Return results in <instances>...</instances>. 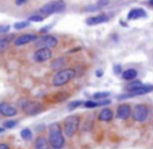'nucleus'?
I'll use <instances>...</instances> for the list:
<instances>
[{
  "label": "nucleus",
  "mask_w": 153,
  "mask_h": 149,
  "mask_svg": "<svg viewBox=\"0 0 153 149\" xmlns=\"http://www.w3.org/2000/svg\"><path fill=\"white\" fill-rule=\"evenodd\" d=\"M49 144L54 149H62L65 145V138L62 136V128L59 123H52L49 125Z\"/></svg>",
  "instance_id": "obj_1"
},
{
  "label": "nucleus",
  "mask_w": 153,
  "mask_h": 149,
  "mask_svg": "<svg viewBox=\"0 0 153 149\" xmlns=\"http://www.w3.org/2000/svg\"><path fill=\"white\" fill-rule=\"evenodd\" d=\"M75 70L69 68V69H64L61 70L59 72H57L53 77L52 83L54 87H62L65 86L66 83H68L71 79H73L75 77Z\"/></svg>",
  "instance_id": "obj_2"
},
{
  "label": "nucleus",
  "mask_w": 153,
  "mask_h": 149,
  "mask_svg": "<svg viewBox=\"0 0 153 149\" xmlns=\"http://www.w3.org/2000/svg\"><path fill=\"white\" fill-rule=\"evenodd\" d=\"M66 8V3L62 0H56V1H51L44 4L40 8V13L43 16H50L55 13H61Z\"/></svg>",
  "instance_id": "obj_3"
},
{
  "label": "nucleus",
  "mask_w": 153,
  "mask_h": 149,
  "mask_svg": "<svg viewBox=\"0 0 153 149\" xmlns=\"http://www.w3.org/2000/svg\"><path fill=\"white\" fill-rule=\"evenodd\" d=\"M79 123H80V117L78 115H71L67 117L64 121L65 135L68 136L69 138L73 137L78 129Z\"/></svg>",
  "instance_id": "obj_4"
},
{
  "label": "nucleus",
  "mask_w": 153,
  "mask_h": 149,
  "mask_svg": "<svg viewBox=\"0 0 153 149\" xmlns=\"http://www.w3.org/2000/svg\"><path fill=\"white\" fill-rule=\"evenodd\" d=\"M20 105H21V109H22L27 115H30V116L38 115V114L42 113V112L44 111V107H43L40 102L27 100V99H24V100L20 103Z\"/></svg>",
  "instance_id": "obj_5"
},
{
  "label": "nucleus",
  "mask_w": 153,
  "mask_h": 149,
  "mask_svg": "<svg viewBox=\"0 0 153 149\" xmlns=\"http://www.w3.org/2000/svg\"><path fill=\"white\" fill-rule=\"evenodd\" d=\"M59 43L57 39L53 36H44L42 38H40L36 43V47L38 48H53L55 47Z\"/></svg>",
  "instance_id": "obj_6"
},
{
  "label": "nucleus",
  "mask_w": 153,
  "mask_h": 149,
  "mask_svg": "<svg viewBox=\"0 0 153 149\" xmlns=\"http://www.w3.org/2000/svg\"><path fill=\"white\" fill-rule=\"evenodd\" d=\"M148 114H149V110L147 105L137 104L133 110V119L137 122H144L148 118Z\"/></svg>",
  "instance_id": "obj_7"
},
{
  "label": "nucleus",
  "mask_w": 153,
  "mask_h": 149,
  "mask_svg": "<svg viewBox=\"0 0 153 149\" xmlns=\"http://www.w3.org/2000/svg\"><path fill=\"white\" fill-rule=\"evenodd\" d=\"M52 57V51L50 48H39L33 53V60L36 63H44Z\"/></svg>",
  "instance_id": "obj_8"
},
{
  "label": "nucleus",
  "mask_w": 153,
  "mask_h": 149,
  "mask_svg": "<svg viewBox=\"0 0 153 149\" xmlns=\"http://www.w3.org/2000/svg\"><path fill=\"white\" fill-rule=\"evenodd\" d=\"M152 91H153V86H151V85H143L141 88H139V89L130 92V94H126V95L119 96V97H118V99L122 100V99L131 98V97L140 96V95H145V94H147V93H149V92H152Z\"/></svg>",
  "instance_id": "obj_9"
},
{
  "label": "nucleus",
  "mask_w": 153,
  "mask_h": 149,
  "mask_svg": "<svg viewBox=\"0 0 153 149\" xmlns=\"http://www.w3.org/2000/svg\"><path fill=\"white\" fill-rule=\"evenodd\" d=\"M38 37L36 34H22V36L18 37V38L15 40L14 44L16 46H23V45H26L28 43L34 42L36 41Z\"/></svg>",
  "instance_id": "obj_10"
},
{
  "label": "nucleus",
  "mask_w": 153,
  "mask_h": 149,
  "mask_svg": "<svg viewBox=\"0 0 153 149\" xmlns=\"http://www.w3.org/2000/svg\"><path fill=\"white\" fill-rule=\"evenodd\" d=\"M0 114L4 117H14L17 115V110L7 102L0 103Z\"/></svg>",
  "instance_id": "obj_11"
},
{
  "label": "nucleus",
  "mask_w": 153,
  "mask_h": 149,
  "mask_svg": "<svg viewBox=\"0 0 153 149\" xmlns=\"http://www.w3.org/2000/svg\"><path fill=\"white\" fill-rule=\"evenodd\" d=\"M131 115V107L128 104H121L117 109V118L121 120H127Z\"/></svg>",
  "instance_id": "obj_12"
},
{
  "label": "nucleus",
  "mask_w": 153,
  "mask_h": 149,
  "mask_svg": "<svg viewBox=\"0 0 153 149\" xmlns=\"http://www.w3.org/2000/svg\"><path fill=\"white\" fill-rule=\"evenodd\" d=\"M108 21V17L105 15H99V16L91 17V18L87 19V24L88 25H96V24H101Z\"/></svg>",
  "instance_id": "obj_13"
},
{
  "label": "nucleus",
  "mask_w": 153,
  "mask_h": 149,
  "mask_svg": "<svg viewBox=\"0 0 153 149\" xmlns=\"http://www.w3.org/2000/svg\"><path fill=\"white\" fill-rule=\"evenodd\" d=\"M146 16H147V14L143 8H133L129 12L127 18H128V20H135V19L143 18V17Z\"/></svg>",
  "instance_id": "obj_14"
},
{
  "label": "nucleus",
  "mask_w": 153,
  "mask_h": 149,
  "mask_svg": "<svg viewBox=\"0 0 153 149\" xmlns=\"http://www.w3.org/2000/svg\"><path fill=\"white\" fill-rule=\"evenodd\" d=\"M111 101L108 100V99H101L99 101H93V100H89L85 102V107L87 109H94V107H102V105H107L109 104Z\"/></svg>",
  "instance_id": "obj_15"
},
{
  "label": "nucleus",
  "mask_w": 153,
  "mask_h": 149,
  "mask_svg": "<svg viewBox=\"0 0 153 149\" xmlns=\"http://www.w3.org/2000/svg\"><path fill=\"white\" fill-rule=\"evenodd\" d=\"M113 117H114L113 111L109 109H104L100 112L98 119L102 121V122H109V121H111V119H113Z\"/></svg>",
  "instance_id": "obj_16"
},
{
  "label": "nucleus",
  "mask_w": 153,
  "mask_h": 149,
  "mask_svg": "<svg viewBox=\"0 0 153 149\" xmlns=\"http://www.w3.org/2000/svg\"><path fill=\"white\" fill-rule=\"evenodd\" d=\"M137 76V72L134 69H128V70L124 71L122 74V77L124 80H132Z\"/></svg>",
  "instance_id": "obj_17"
},
{
  "label": "nucleus",
  "mask_w": 153,
  "mask_h": 149,
  "mask_svg": "<svg viewBox=\"0 0 153 149\" xmlns=\"http://www.w3.org/2000/svg\"><path fill=\"white\" fill-rule=\"evenodd\" d=\"M67 60L65 57H59V59L54 60L51 64V68L54 69V70H59V69H62V67L66 65Z\"/></svg>",
  "instance_id": "obj_18"
},
{
  "label": "nucleus",
  "mask_w": 153,
  "mask_h": 149,
  "mask_svg": "<svg viewBox=\"0 0 153 149\" xmlns=\"http://www.w3.org/2000/svg\"><path fill=\"white\" fill-rule=\"evenodd\" d=\"M36 149H49L48 142L44 137H39L36 140Z\"/></svg>",
  "instance_id": "obj_19"
},
{
  "label": "nucleus",
  "mask_w": 153,
  "mask_h": 149,
  "mask_svg": "<svg viewBox=\"0 0 153 149\" xmlns=\"http://www.w3.org/2000/svg\"><path fill=\"white\" fill-rule=\"evenodd\" d=\"M142 86H143V83H142L141 80H134V81H132V83H130L128 86H127L126 90L128 91V92H132V91L141 88Z\"/></svg>",
  "instance_id": "obj_20"
},
{
  "label": "nucleus",
  "mask_w": 153,
  "mask_h": 149,
  "mask_svg": "<svg viewBox=\"0 0 153 149\" xmlns=\"http://www.w3.org/2000/svg\"><path fill=\"white\" fill-rule=\"evenodd\" d=\"M21 138L25 141H30L32 139V133L29 128H24L21 130Z\"/></svg>",
  "instance_id": "obj_21"
},
{
  "label": "nucleus",
  "mask_w": 153,
  "mask_h": 149,
  "mask_svg": "<svg viewBox=\"0 0 153 149\" xmlns=\"http://www.w3.org/2000/svg\"><path fill=\"white\" fill-rule=\"evenodd\" d=\"M8 45H10V42H8L7 39L0 38V53H2L4 50H6Z\"/></svg>",
  "instance_id": "obj_22"
},
{
  "label": "nucleus",
  "mask_w": 153,
  "mask_h": 149,
  "mask_svg": "<svg viewBox=\"0 0 153 149\" xmlns=\"http://www.w3.org/2000/svg\"><path fill=\"white\" fill-rule=\"evenodd\" d=\"M109 94H111L109 92H98L93 95V98L96 99V100H101V99H104L106 97H108Z\"/></svg>",
  "instance_id": "obj_23"
},
{
  "label": "nucleus",
  "mask_w": 153,
  "mask_h": 149,
  "mask_svg": "<svg viewBox=\"0 0 153 149\" xmlns=\"http://www.w3.org/2000/svg\"><path fill=\"white\" fill-rule=\"evenodd\" d=\"M27 26H29V21H21V22H17L14 24V27L16 29H23Z\"/></svg>",
  "instance_id": "obj_24"
},
{
  "label": "nucleus",
  "mask_w": 153,
  "mask_h": 149,
  "mask_svg": "<svg viewBox=\"0 0 153 149\" xmlns=\"http://www.w3.org/2000/svg\"><path fill=\"white\" fill-rule=\"evenodd\" d=\"M82 104V101L81 100H76V101H73V102H70L68 105V109L69 111H73V110L77 109L78 107H80V105Z\"/></svg>",
  "instance_id": "obj_25"
},
{
  "label": "nucleus",
  "mask_w": 153,
  "mask_h": 149,
  "mask_svg": "<svg viewBox=\"0 0 153 149\" xmlns=\"http://www.w3.org/2000/svg\"><path fill=\"white\" fill-rule=\"evenodd\" d=\"M17 124H18V121L8 120V121H5V122L3 123V126L5 127V128H14Z\"/></svg>",
  "instance_id": "obj_26"
},
{
  "label": "nucleus",
  "mask_w": 153,
  "mask_h": 149,
  "mask_svg": "<svg viewBox=\"0 0 153 149\" xmlns=\"http://www.w3.org/2000/svg\"><path fill=\"white\" fill-rule=\"evenodd\" d=\"M43 20L44 19L40 15H32V16L29 17V21H31V22H42Z\"/></svg>",
  "instance_id": "obj_27"
},
{
  "label": "nucleus",
  "mask_w": 153,
  "mask_h": 149,
  "mask_svg": "<svg viewBox=\"0 0 153 149\" xmlns=\"http://www.w3.org/2000/svg\"><path fill=\"white\" fill-rule=\"evenodd\" d=\"M114 72H115V74H120V73L122 72V66L121 65H116L115 67H114Z\"/></svg>",
  "instance_id": "obj_28"
},
{
  "label": "nucleus",
  "mask_w": 153,
  "mask_h": 149,
  "mask_svg": "<svg viewBox=\"0 0 153 149\" xmlns=\"http://www.w3.org/2000/svg\"><path fill=\"white\" fill-rule=\"evenodd\" d=\"M10 30L8 25H0V34H5Z\"/></svg>",
  "instance_id": "obj_29"
},
{
  "label": "nucleus",
  "mask_w": 153,
  "mask_h": 149,
  "mask_svg": "<svg viewBox=\"0 0 153 149\" xmlns=\"http://www.w3.org/2000/svg\"><path fill=\"white\" fill-rule=\"evenodd\" d=\"M107 4H108V0H99V1H98V6H99V7L106 6Z\"/></svg>",
  "instance_id": "obj_30"
},
{
  "label": "nucleus",
  "mask_w": 153,
  "mask_h": 149,
  "mask_svg": "<svg viewBox=\"0 0 153 149\" xmlns=\"http://www.w3.org/2000/svg\"><path fill=\"white\" fill-rule=\"evenodd\" d=\"M0 149H10V146L5 143H0Z\"/></svg>",
  "instance_id": "obj_31"
},
{
  "label": "nucleus",
  "mask_w": 153,
  "mask_h": 149,
  "mask_svg": "<svg viewBox=\"0 0 153 149\" xmlns=\"http://www.w3.org/2000/svg\"><path fill=\"white\" fill-rule=\"evenodd\" d=\"M96 75H97V77H101L103 75V71L102 70H97L96 71Z\"/></svg>",
  "instance_id": "obj_32"
},
{
  "label": "nucleus",
  "mask_w": 153,
  "mask_h": 149,
  "mask_svg": "<svg viewBox=\"0 0 153 149\" xmlns=\"http://www.w3.org/2000/svg\"><path fill=\"white\" fill-rule=\"evenodd\" d=\"M26 2V0H16V4L17 5H21V4L25 3Z\"/></svg>",
  "instance_id": "obj_33"
},
{
  "label": "nucleus",
  "mask_w": 153,
  "mask_h": 149,
  "mask_svg": "<svg viewBox=\"0 0 153 149\" xmlns=\"http://www.w3.org/2000/svg\"><path fill=\"white\" fill-rule=\"evenodd\" d=\"M3 131H4V128H3V127H0V133H3Z\"/></svg>",
  "instance_id": "obj_34"
},
{
  "label": "nucleus",
  "mask_w": 153,
  "mask_h": 149,
  "mask_svg": "<svg viewBox=\"0 0 153 149\" xmlns=\"http://www.w3.org/2000/svg\"><path fill=\"white\" fill-rule=\"evenodd\" d=\"M150 4H151V5H153V0H150Z\"/></svg>",
  "instance_id": "obj_35"
}]
</instances>
